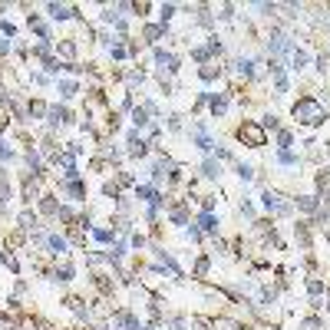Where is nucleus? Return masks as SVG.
Masks as SVG:
<instances>
[{"mask_svg":"<svg viewBox=\"0 0 330 330\" xmlns=\"http://www.w3.org/2000/svg\"><path fill=\"white\" fill-rule=\"evenodd\" d=\"M291 116H294L300 126H320V122H327V112H324V106H320L314 96H300L291 106Z\"/></svg>","mask_w":330,"mask_h":330,"instance_id":"1","label":"nucleus"},{"mask_svg":"<svg viewBox=\"0 0 330 330\" xmlns=\"http://www.w3.org/2000/svg\"><path fill=\"white\" fill-rule=\"evenodd\" d=\"M274 89H277L274 96H284L287 89H291V83H287V76H277V79H274Z\"/></svg>","mask_w":330,"mask_h":330,"instance_id":"40","label":"nucleus"},{"mask_svg":"<svg viewBox=\"0 0 330 330\" xmlns=\"http://www.w3.org/2000/svg\"><path fill=\"white\" fill-rule=\"evenodd\" d=\"M201 175H205V178H218L221 175V165L215 162V159H205V162H201Z\"/></svg>","mask_w":330,"mask_h":330,"instance_id":"24","label":"nucleus"},{"mask_svg":"<svg viewBox=\"0 0 330 330\" xmlns=\"http://www.w3.org/2000/svg\"><path fill=\"white\" fill-rule=\"evenodd\" d=\"M10 178L7 175H0V211H3V205H7V201H10Z\"/></svg>","mask_w":330,"mask_h":330,"instance_id":"26","label":"nucleus"},{"mask_svg":"<svg viewBox=\"0 0 330 330\" xmlns=\"http://www.w3.org/2000/svg\"><path fill=\"white\" fill-rule=\"evenodd\" d=\"M168 327H172V330H188L192 324H188L185 317H172V320H168Z\"/></svg>","mask_w":330,"mask_h":330,"instance_id":"41","label":"nucleus"},{"mask_svg":"<svg viewBox=\"0 0 330 330\" xmlns=\"http://www.w3.org/2000/svg\"><path fill=\"white\" fill-rule=\"evenodd\" d=\"M168 221H172V225H178V228H185V225H192V221H188V208L182 205V201H175V205L168 208Z\"/></svg>","mask_w":330,"mask_h":330,"instance_id":"12","label":"nucleus"},{"mask_svg":"<svg viewBox=\"0 0 330 330\" xmlns=\"http://www.w3.org/2000/svg\"><path fill=\"white\" fill-rule=\"evenodd\" d=\"M192 56H195L201 66H208V60H211V53H208V46H192Z\"/></svg>","mask_w":330,"mask_h":330,"instance_id":"35","label":"nucleus"},{"mask_svg":"<svg viewBox=\"0 0 330 330\" xmlns=\"http://www.w3.org/2000/svg\"><path fill=\"white\" fill-rule=\"evenodd\" d=\"M46 13H50V17H53V20H73V17H76V20H83V13L76 10V7H66V3H46Z\"/></svg>","mask_w":330,"mask_h":330,"instance_id":"5","label":"nucleus"},{"mask_svg":"<svg viewBox=\"0 0 330 330\" xmlns=\"http://www.w3.org/2000/svg\"><path fill=\"white\" fill-rule=\"evenodd\" d=\"M126 142H129V155L132 159H145V155H149V142L139 135V129H132L129 135H126Z\"/></svg>","mask_w":330,"mask_h":330,"instance_id":"6","label":"nucleus"},{"mask_svg":"<svg viewBox=\"0 0 330 330\" xmlns=\"http://www.w3.org/2000/svg\"><path fill=\"white\" fill-rule=\"evenodd\" d=\"M261 205L271 211V215H291V211H294V201H284V195L271 185L261 192Z\"/></svg>","mask_w":330,"mask_h":330,"instance_id":"3","label":"nucleus"},{"mask_svg":"<svg viewBox=\"0 0 330 330\" xmlns=\"http://www.w3.org/2000/svg\"><path fill=\"white\" fill-rule=\"evenodd\" d=\"M93 238H96L99 244H109L112 238H116V231L112 228H93Z\"/></svg>","mask_w":330,"mask_h":330,"instance_id":"30","label":"nucleus"},{"mask_svg":"<svg viewBox=\"0 0 330 330\" xmlns=\"http://www.w3.org/2000/svg\"><path fill=\"white\" fill-rule=\"evenodd\" d=\"M234 69H238V76L254 79V63H251V60H238V63H234Z\"/></svg>","mask_w":330,"mask_h":330,"instance_id":"27","label":"nucleus"},{"mask_svg":"<svg viewBox=\"0 0 330 330\" xmlns=\"http://www.w3.org/2000/svg\"><path fill=\"white\" fill-rule=\"evenodd\" d=\"M46 109H50V106H46L43 99H30V102H27V116H30V119H43Z\"/></svg>","mask_w":330,"mask_h":330,"instance_id":"17","label":"nucleus"},{"mask_svg":"<svg viewBox=\"0 0 330 330\" xmlns=\"http://www.w3.org/2000/svg\"><path fill=\"white\" fill-rule=\"evenodd\" d=\"M102 195L106 198H119V185H116V182H102Z\"/></svg>","mask_w":330,"mask_h":330,"instance_id":"39","label":"nucleus"},{"mask_svg":"<svg viewBox=\"0 0 330 330\" xmlns=\"http://www.w3.org/2000/svg\"><path fill=\"white\" fill-rule=\"evenodd\" d=\"M168 129H172V132L182 129V116H168Z\"/></svg>","mask_w":330,"mask_h":330,"instance_id":"45","label":"nucleus"},{"mask_svg":"<svg viewBox=\"0 0 330 330\" xmlns=\"http://www.w3.org/2000/svg\"><path fill=\"white\" fill-rule=\"evenodd\" d=\"M17 225H20L23 231H30V234H33V231L40 228V221H36V211H33V208H23L20 215H17Z\"/></svg>","mask_w":330,"mask_h":330,"instance_id":"13","label":"nucleus"},{"mask_svg":"<svg viewBox=\"0 0 330 330\" xmlns=\"http://www.w3.org/2000/svg\"><path fill=\"white\" fill-rule=\"evenodd\" d=\"M218 17H221V20H231V17H234V7H231V3H221V7H218Z\"/></svg>","mask_w":330,"mask_h":330,"instance_id":"43","label":"nucleus"},{"mask_svg":"<svg viewBox=\"0 0 330 330\" xmlns=\"http://www.w3.org/2000/svg\"><path fill=\"white\" fill-rule=\"evenodd\" d=\"M56 89H60V96H63V99H73L79 93V83H73V79H60Z\"/></svg>","mask_w":330,"mask_h":330,"instance_id":"21","label":"nucleus"},{"mask_svg":"<svg viewBox=\"0 0 330 330\" xmlns=\"http://www.w3.org/2000/svg\"><path fill=\"white\" fill-rule=\"evenodd\" d=\"M43 69H46V73H60V69H63V63H60L56 56H46V60H43Z\"/></svg>","mask_w":330,"mask_h":330,"instance_id":"37","label":"nucleus"},{"mask_svg":"<svg viewBox=\"0 0 330 330\" xmlns=\"http://www.w3.org/2000/svg\"><path fill=\"white\" fill-rule=\"evenodd\" d=\"M208 106L211 116H225L228 112V93H208Z\"/></svg>","mask_w":330,"mask_h":330,"instance_id":"11","label":"nucleus"},{"mask_svg":"<svg viewBox=\"0 0 330 330\" xmlns=\"http://www.w3.org/2000/svg\"><path fill=\"white\" fill-rule=\"evenodd\" d=\"M0 30L7 33V36H13V33H17V27H13V23H7V20H0Z\"/></svg>","mask_w":330,"mask_h":330,"instance_id":"49","label":"nucleus"},{"mask_svg":"<svg viewBox=\"0 0 330 330\" xmlns=\"http://www.w3.org/2000/svg\"><path fill=\"white\" fill-rule=\"evenodd\" d=\"M274 162H277V165H300V155L291 152V149H277Z\"/></svg>","mask_w":330,"mask_h":330,"instance_id":"20","label":"nucleus"},{"mask_svg":"<svg viewBox=\"0 0 330 330\" xmlns=\"http://www.w3.org/2000/svg\"><path fill=\"white\" fill-rule=\"evenodd\" d=\"M198 225H201L205 234H215V231H218V218H215L211 211H201V215H198Z\"/></svg>","mask_w":330,"mask_h":330,"instance_id":"18","label":"nucleus"},{"mask_svg":"<svg viewBox=\"0 0 330 330\" xmlns=\"http://www.w3.org/2000/svg\"><path fill=\"white\" fill-rule=\"evenodd\" d=\"M241 215L244 218H254V205L251 201H241Z\"/></svg>","mask_w":330,"mask_h":330,"instance_id":"46","label":"nucleus"},{"mask_svg":"<svg viewBox=\"0 0 330 330\" xmlns=\"http://www.w3.org/2000/svg\"><path fill=\"white\" fill-rule=\"evenodd\" d=\"M221 76V66H198V79H201V83H215V79Z\"/></svg>","mask_w":330,"mask_h":330,"instance_id":"19","label":"nucleus"},{"mask_svg":"<svg viewBox=\"0 0 330 330\" xmlns=\"http://www.w3.org/2000/svg\"><path fill=\"white\" fill-rule=\"evenodd\" d=\"M116 185H132V175H129V172H119V175H116Z\"/></svg>","mask_w":330,"mask_h":330,"instance_id":"44","label":"nucleus"},{"mask_svg":"<svg viewBox=\"0 0 330 330\" xmlns=\"http://www.w3.org/2000/svg\"><path fill=\"white\" fill-rule=\"evenodd\" d=\"M291 142H294V132L291 129H277V149H291Z\"/></svg>","mask_w":330,"mask_h":330,"instance_id":"31","label":"nucleus"},{"mask_svg":"<svg viewBox=\"0 0 330 330\" xmlns=\"http://www.w3.org/2000/svg\"><path fill=\"white\" fill-rule=\"evenodd\" d=\"M307 291H310V297H320L327 287H324V281H320V277H307Z\"/></svg>","mask_w":330,"mask_h":330,"instance_id":"34","label":"nucleus"},{"mask_svg":"<svg viewBox=\"0 0 330 330\" xmlns=\"http://www.w3.org/2000/svg\"><path fill=\"white\" fill-rule=\"evenodd\" d=\"M132 248H135V251L145 248V234H132Z\"/></svg>","mask_w":330,"mask_h":330,"instance_id":"48","label":"nucleus"},{"mask_svg":"<svg viewBox=\"0 0 330 330\" xmlns=\"http://www.w3.org/2000/svg\"><path fill=\"white\" fill-rule=\"evenodd\" d=\"M327 66H330V56H327V53H320V56H317V69H320V73H324Z\"/></svg>","mask_w":330,"mask_h":330,"instance_id":"47","label":"nucleus"},{"mask_svg":"<svg viewBox=\"0 0 330 330\" xmlns=\"http://www.w3.org/2000/svg\"><path fill=\"white\" fill-rule=\"evenodd\" d=\"M294 208L304 211V215H317V211H320V198L317 195H297L294 198Z\"/></svg>","mask_w":330,"mask_h":330,"instance_id":"9","label":"nucleus"},{"mask_svg":"<svg viewBox=\"0 0 330 330\" xmlns=\"http://www.w3.org/2000/svg\"><path fill=\"white\" fill-rule=\"evenodd\" d=\"M60 192H63V195H69V198H76V201H83V198H86V182H60Z\"/></svg>","mask_w":330,"mask_h":330,"instance_id":"10","label":"nucleus"},{"mask_svg":"<svg viewBox=\"0 0 330 330\" xmlns=\"http://www.w3.org/2000/svg\"><path fill=\"white\" fill-rule=\"evenodd\" d=\"M162 36H165V27H162V23H149V27H145V43H159Z\"/></svg>","mask_w":330,"mask_h":330,"instance_id":"22","label":"nucleus"},{"mask_svg":"<svg viewBox=\"0 0 330 330\" xmlns=\"http://www.w3.org/2000/svg\"><path fill=\"white\" fill-rule=\"evenodd\" d=\"M10 53V40H0V56H7Z\"/></svg>","mask_w":330,"mask_h":330,"instance_id":"50","label":"nucleus"},{"mask_svg":"<svg viewBox=\"0 0 330 330\" xmlns=\"http://www.w3.org/2000/svg\"><path fill=\"white\" fill-rule=\"evenodd\" d=\"M238 139H241L248 149H264V145H267V132H264L261 122H241V126H238Z\"/></svg>","mask_w":330,"mask_h":330,"instance_id":"2","label":"nucleus"},{"mask_svg":"<svg viewBox=\"0 0 330 330\" xmlns=\"http://www.w3.org/2000/svg\"><path fill=\"white\" fill-rule=\"evenodd\" d=\"M159 13H162V27H168V20L178 13V7H175V3H162V7H159Z\"/></svg>","mask_w":330,"mask_h":330,"instance_id":"32","label":"nucleus"},{"mask_svg":"<svg viewBox=\"0 0 330 330\" xmlns=\"http://www.w3.org/2000/svg\"><path fill=\"white\" fill-rule=\"evenodd\" d=\"M46 244H50V251H53L56 258L69 251V241H66V238H60V234H46Z\"/></svg>","mask_w":330,"mask_h":330,"instance_id":"16","label":"nucleus"},{"mask_svg":"<svg viewBox=\"0 0 330 330\" xmlns=\"http://www.w3.org/2000/svg\"><path fill=\"white\" fill-rule=\"evenodd\" d=\"M73 274H76V267H73L69 261H63V264H60V267L53 271V277H56V281H73Z\"/></svg>","mask_w":330,"mask_h":330,"instance_id":"23","label":"nucleus"},{"mask_svg":"<svg viewBox=\"0 0 330 330\" xmlns=\"http://www.w3.org/2000/svg\"><path fill=\"white\" fill-rule=\"evenodd\" d=\"M192 145H198L201 152H211V149H215V142H211V139L205 135V132H195V139H192Z\"/></svg>","mask_w":330,"mask_h":330,"instance_id":"28","label":"nucleus"},{"mask_svg":"<svg viewBox=\"0 0 330 330\" xmlns=\"http://www.w3.org/2000/svg\"><path fill=\"white\" fill-rule=\"evenodd\" d=\"M20 201L30 208L33 201H40V188H36V182H33V175H23V192H20Z\"/></svg>","mask_w":330,"mask_h":330,"instance_id":"8","label":"nucleus"},{"mask_svg":"<svg viewBox=\"0 0 330 330\" xmlns=\"http://www.w3.org/2000/svg\"><path fill=\"white\" fill-rule=\"evenodd\" d=\"M69 122H73L69 109H63V106H50V109H46V126H50V129H56V126H69Z\"/></svg>","mask_w":330,"mask_h":330,"instance_id":"7","label":"nucleus"},{"mask_svg":"<svg viewBox=\"0 0 330 330\" xmlns=\"http://www.w3.org/2000/svg\"><path fill=\"white\" fill-rule=\"evenodd\" d=\"M126 83H129V86H142L145 73H142V69H129V73H126Z\"/></svg>","mask_w":330,"mask_h":330,"instance_id":"36","label":"nucleus"},{"mask_svg":"<svg viewBox=\"0 0 330 330\" xmlns=\"http://www.w3.org/2000/svg\"><path fill=\"white\" fill-rule=\"evenodd\" d=\"M76 53H79L76 40H60V43H56V56H63L66 63H73V60H76Z\"/></svg>","mask_w":330,"mask_h":330,"instance_id":"14","label":"nucleus"},{"mask_svg":"<svg viewBox=\"0 0 330 330\" xmlns=\"http://www.w3.org/2000/svg\"><path fill=\"white\" fill-rule=\"evenodd\" d=\"M215 205H218V198L215 195H201V208L205 211H215Z\"/></svg>","mask_w":330,"mask_h":330,"instance_id":"42","label":"nucleus"},{"mask_svg":"<svg viewBox=\"0 0 330 330\" xmlns=\"http://www.w3.org/2000/svg\"><path fill=\"white\" fill-rule=\"evenodd\" d=\"M149 112L142 109V106H135V109H132V126H135V129H142V126H149Z\"/></svg>","mask_w":330,"mask_h":330,"instance_id":"25","label":"nucleus"},{"mask_svg":"<svg viewBox=\"0 0 330 330\" xmlns=\"http://www.w3.org/2000/svg\"><path fill=\"white\" fill-rule=\"evenodd\" d=\"M267 50H271L274 60H277V56H284V53H294V43H291L287 33H271V36H267Z\"/></svg>","mask_w":330,"mask_h":330,"instance_id":"4","label":"nucleus"},{"mask_svg":"<svg viewBox=\"0 0 330 330\" xmlns=\"http://www.w3.org/2000/svg\"><path fill=\"white\" fill-rule=\"evenodd\" d=\"M40 211L43 215H50V218H56V211H60V201H56V195H40Z\"/></svg>","mask_w":330,"mask_h":330,"instance_id":"15","label":"nucleus"},{"mask_svg":"<svg viewBox=\"0 0 330 330\" xmlns=\"http://www.w3.org/2000/svg\"><path fill=\"white\" fill-rule=\"evenodd\" d=\"M234 175L241 178V182H251V178H254V168H251V165H244V162H234Z\"/></svg>","mask_w":330,"mask_h":330,"instance_id":"29","label":"nucleus"},{"mask_svg":"<svg viewBox=\"0 0 330 330\" xmlns=\"http://www.w3.org/2000/svg\"><path fill=\"white\" fill-rule=\"evenodd\" d=\"M291 66H294V69H304V66H307V53L294 46V53H291Z\"/></svg>","mask_w":330,"mask_h":330,"instance_id":"33","label":"nucleus"},{"mask_svg":"<svg viewBox=\"0 0 330 330\" xmlns=\"http://www.w3.org/2000/svg\"><path fill=\"white\" fill-rule=\"evenodd\" d=\"M208 267H211L208 258H198V261H195V277H205V274H208Z\"/></svg>","mask_w":330,"mask_h":330,"instance_id":"38","label":"nucleus"}]
</instances>
